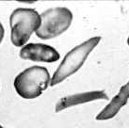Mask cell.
<instances>
[{"label":"cell","instance_id":"6da1fadb","mask_svg":"<svg viewBox=\"0 0 129 128\" xmlns=\"http://www.w3.org/2000/svg\"><path fill=\"white\" fill-rule=\"evenodd\" d=\"M101 42L100 36L91 37L82 43L74 47L63 57V60L58 65L57 69L51 77L50 87H54L64 81L69 76L78 71L85 63L86 59L92 52V50Z\"/></svg>","mask_w":129,"mask_h":128},{"label":"cell","instance_id":"7a4b0ae2","mask_svg":"<svg viewBox=\"0 0 129 128\" xmlns=\"http://www.w3.org/2000/svg\"><path fill=\"white\" fill-rule=\"evenodd\" d=\"M50 74L43 66H31L21 72L13 81L19 96L27 100L38 98L50 86Z\"/></svg>","mask_w":129,"mask_h":128},{"label":"cell","instance_id":"3957f363","mask_svg":"<svg viewBox=\"0 0 129 128\" xmlns=\"http://www.w3.org/2000/svg\"><path fill=\"white\" fill-rule=\"evenodd\" d=\"M41 25V14L30 8H18L10 17L11 41L16 47L25 46Z\"/></svg>","mask_w":129,"mask_h":128},{"label":"cell","instance_id":"277c9868","mask_svg":"<svg viewBox=\"0 0 129 128\" xmlns=\"http://www.w3.org/2000/svg\"><path fill=\"white\" fill-rule=\"evenodd\" d=\"M73 19V12L68 8H50L41 14V25L35 33L42 40L57 38L71 26Z\"/></svg>","mask_w":129,"mask_h":128},{"label":"cell","instance_id":"5b68a950","mask_svg":"<svg viewBox=\"0 0 129 128\" xmlns=\"http://www.w3.org/2000/svg\"><path fill=\"white\" fill-rule=\"evenodd\" d=\"M19 56L25 60L53 63L59 59L60 55L54 47L44 43H26L20 50Z\"/></svg>","mask_w":129,"mask_h":128},{"label":"cell","instance_id":"8992f818","mask_svg":"<svg viewBox=\"0 0 129 128\" xmlns=\"http://www.w3.org/2000/svg\"><path fill=\"white\" fill-rule=\"evenodd\" d=\"M99 100H108V94L104 90H91V91L75 93V94L60 98L56 104L55 111L60 112L70 107L94 102V101H99Z\"/></svg>","mask_w":129,"mask_h":128},{"label":"cell","instance_id":"52a82bcc","mask_svg":"<svg viewBox=\"0 0 129 128\" xmlns=\"http://www.w3.org/2000/svg\"><path fill=\"white\" fill-rule=\"evenodd\" d=\"M129 100V80L121 87L118 93L96 116L97 121H108L114 118Z\"/></svg>","mask_w":129,"mask_h":128},{"label":"cell","instance_id":"ba28073f","mask_svg":"<svg viewBox=\"0 0 129 128\" xmlns=\"http://www.w3.org/2000/svg\"><path fill=\"white\" fill-rule=\"evenodd\" d=\"M4 34H5V30H4V26L2 25V23L0 22V43H2L4 38Z\"/></svg>","mask_w":129,"mask_h":128},{"label":"cell","instance_id":"9c48e42d","mask_svg":"<svg viewBox=\"0 0 129 128\" xmlns=\"http://www.w3.org/2000/svg\"><path fill=\"white\" fill-rule=\"evenodd\" d=\"M127 44H128V46H129V36H128V38H127Z\"/></svg>","mask_w":129,"mask_h":128},{"label":"cell","instance_id":"30bf717a","mask_svg":"<svg viewBox=\"0 0 129 128\" xmlns=\"http://www.w3.org/2000/svg\"><path fill=\"white\" fill-rule=\"evenodd\" d=\"M0 128H5V127H3V126H2V125L0 124Z\"/></svg>","mask_w":129,"mask_h":128}]
</instances>
